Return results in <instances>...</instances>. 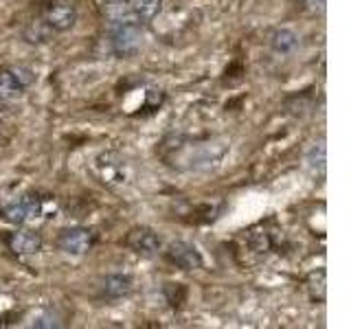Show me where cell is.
<instances>
[{
    "mask_svg": "<svg viewBox=\"0 0 351 329\" xmlns=\"http://www.w3.org/2000/svg\"><path fill=\"white\" fill-rule=\"evenodd\" d=\"M77 22V9L69 0H51L42 5L40 16L29 22L25 29V40L31 44L49 42L55 33H64L75 27Z\"/></svg>",
    "mask_w": 351,
    "mask_h": 329,
    "instance_id": "1",
    "label": "cell"
},
{
    "mask_svg": "<svg viewBox=\"0 0 351 329\" xmlns=\"http://www.w3.org/2000/svg\"><path fill=\"white\" fill-rule=\"evenodd\" d=\"M228 151V143L224 138H211V141H204V143H193V145H186V169L191 171H206L219 164L226 156Z\"/></svg>",
    "mask_w": 351,
    "mask_h": 329,
    "instance_id": "2",
    "label": "cell"
},
{
    "mask_svg": "<svg viewBox=\"0 0 351 329\" xmlns=\"http://www.w3.org/2000/svg\"><path fill=\"white\" fill-rule=\"evenodd\" d=\"M95 175L99 182L106 186H112V189H123L128 186L132 173H130V164L123 160V156H119L114 151H104L95 158Z\"/></svg>",
    "mask_w": 351,
    "mask_h": 329,
    "instance_id": "3",
    "label": "cell"
},
{
    "mask_svg": "<svg viewBox=\"0 0 351 329\" xmlns=\"http://www.w3.org/2000/svg\"><path fill=\"white\" fill-rule=\"evenodd\" d=\"M143 47V29L141 22L134 20H119L110 31V51L117 58H132Z\"/></svg>",
    "mask_w": 351,
    "mask_h": 329,
    "instance_id": "4",
    "label": "cell"
},
{
    "mask_svg": "<svg viewBox=\"0 0 351 329\" xmlns=\"http://www.w3.org/2000/svg\"><path fill=\"white\" fill-rule=\"evenodd\" d=\"M47 213V200L38 193H25L11 200L3 206V219H7L9 224H29L36 222L38 217Z\"/></svg>",
    "mask_w": 351,
    "mask_h": 329,
    "instance_id": "5",
    "label": "cell"
},
{
    "mask_svg": "<svg viewBox=\"0 0 351 329\" xmlns=\"http://www.w3.org/2000/svg\"><path fill=\"white\" fill-rule=\"evenodd\" d=\"M93 246H95V233L86 226L66 228L58 235V248L64 252V255L82 257L88 250H93Z\"/></svg>",
    "mask_w": 351,
    "mask_h": 329,
    "instance_id": "6",
    "label": "cell"
},
{
    "mask_svg": "<svg viewBox=\"0 0 351 329\" xmlns=\"http://www.w3.org/2000/svg\"><path fill=\"white\" fill-rule=\"evenodd\" d=\"M36 82V73L27 66H14L0 73V99H18Z\"/></svg>",
    "mask_w": 351,
    "mask_h": 329,
    "instance_id": "7",
    "label": "cell"
},
{
    "mask_svg": "<svg viewBox=\"0 0 351 329\" xmlns=\"http://www.w3.org/2000/svg\"><path fill=\"white\" fill-rule=\"evenodd\" d=\"M165 257L169 259V263H173L176 268L180 270H200L204 266V259H202V252L197 250L193 244L189 241H171L165 250Z\"/></svg>",
    "mask_w": 351,
    "mask_h": 329,
    "instance_id": "8",
    "label": "cell"
},
{
    "mask_svg": "<svg viewBox=\"0 0 351 329\" xmlns=\"http://www.w3.org/2000/svg\"><path fill=\"white\" fill-rule=\"evenodd\" d=\"M125 246L134 252V255L154 257V255H158L162 241L156 230H152L147 226H138V228H132L125 235Z\"/></svg>",
    "mask_w": 351,
    "mask_h": 329,
    "instance_id": "9",
    "label": "cell"
},
{
    "mask_svg": "<svg viewBox=\"0 0 351 329\" xmlns=\"http://www.w3.org/2000/svg\"><path fill=\"white\" fill-rule=\"evenodd\" d=\"M7 246L14 255H38L44 246V239L38 230L31 228H18L7 235Z\"/></svg>",
    "mask_w": 351,
    "mask_h": 329,
    "instance_id": "10",
    "label": "cell"
},
{
    "mask_svg": "<svg viewBox=\"0 0 351 329\" xmlns=\"http://www.w3.org/2000/svg\"><path fill=\"white\" fill-rule=\"evenodd\" d=\"M101 292L108 301H119L132 292V277L128 274H108L104 279Z\"/></svg>",
    "mask_w": 351,
    "mask_h": 329,
    "instance_id": "11",
    "label": "cell"
},
{
    "mask_svg": "<svg viewBox=\"0 0 351 329\" xmlns=\"http://www.w3.org/2000/svg\"><path fill=\"white\" fill-rule=\"evenodd\" d=\"M128 14L134 22H152L160 14V0H128Z\"/></svg>",
    "mask_w": 351,
    "mask_h": 329,
    "instance_id": "12",
    "label": "cell"
},
{
    "mask_svg": "<svg viewBox=\"0 0 351 329\" xmlns=\"http://www.w3.org/2000/svg\"><path fill=\"white\" fill-rule=\"evenodd\" d=\"M299 47V36L292 29H277L270 38V49L277 55H290Z\"/></svg>",
    "mask_w": 351,
    "mask_h": 329,
    "instance_id": "13",
    "label": "cell"
},
{
    "mask_svg": "<svg viewBox=\"0 0 351 329\" xmlns=\"http://www.w3.org/2000/svg\"><path fill=\"white\" fill-rule=\"evenodd\" d=\"M305 167L314 175H323L327 169V147L325 141H318L305 151Z\"/></svg>",
    "mask_w": 351,
    "mask_h": 329,
    "instance_id": "14",
    "label": "cell"
},
{
    "mask_svg": "<svg viewBox=\"0 0 351 329\" xmlns=\"http://www.w3.org/2000/svg\"><path fill=\"white\" fill-rule=\"evenodd\" d=\"M31 327H36V329H58V327H64V316L58 310H53V307H47V310H42V312L36 314Z\"/></svg>",
    "mask_w": 351,
    "mask_h": 329,
    "instance_id": "15",
    "label": "cell"
},
{
    "mask_svg": "<svg viewBox=\"0 0 351 329\" xmlns=\"http://www.w3.org/2000/svg\"><path fill=\"white\" fill-rule=\"evenodd\" d=\"M301 7L307 11V14H323L325 11V5H327V0H299Z\"/></svg>",
    "mask_w": 351,
    "mask_h": 329,
    "instance_id": "16",
    "label": "cell"
},
{
    "mask_svg": "<svg viewBox=\"0 0 351 329\" xmlns=\"http://www.w3.org/2000/svg\"><path fill=\"white\" fill-rule=\"evenodd\" d=\"M108 3H121V0H108Z\"/></svg>",
    "mask_w": 351,
    "mask_h": 329,
    "instance_id": "17",
    "label": "cell"
},
{
    "mask_svg": "<svg viewBox=\"0 0 351 329\" xmlns=\"http://www.w3.org/2000/svg\"><path fill=\"white\" fill-rule=\"evenodd\" d=\"M0 130H3V123H0Z\"/></svg>",
    "mask_w": 351,
    "mask_h": 329,
    "instance_id": "18",
    "label": "cell"
}]
</instances>
